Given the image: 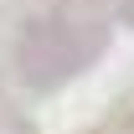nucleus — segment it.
<instances>
[{
  "label": "nucleus",
  "mask_w": 134,
  "mask_h": 134,
  "mask_svg": "<svg viewBox=\"0 0 134 134\" xmlns=\"http://www.w3.org/2000/svg\"><path fill=\"white\" fill-rule=\"evenodd\" d=\"M98 47H103V31L93 21H77V16H67V10H57V16L26 21L21 36H16V47H10V57H16L21 83L52 93V88L67 83L72 72H83V67L98 57Z\"/></svg>",
  "instance_id": "f257e3e1"
}]
</instances>
